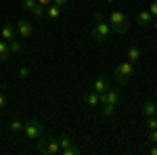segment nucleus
Masks as SVG:
<instances>
[{
	"label": "nucleus",
	"instance_id": "10",
	"mask_svg": "<svg viewBox=\"0 0 157 155\" xmlns=\"http://www.w3.org/2000/svg\"><path fill=\"white\" fill-rule=\"evenodd\" d=\"M44 17L50 19V21H57L61 17V6H57L55 2H50L48 6H44Z\"/></svg>",
	"mask_w": 157,
	"mask_h": 155
},
{
	"label": "nucleus",
	"instance_id": "26",
	"mask_svg": "<svg viewBox=\"0 0 157 155\" xmlns=\"http://www.w3.org/2000/svg\"><path fill=\"white\" fill-rule=\"evenodd\" d=\"M52 2H55L57 6H61V9H63V6H67V0H52Z\"/></svg>",
	"mask_w": 157,
	"mask_h": 155
},
{
	"label": "nucleus",
	"instance_id": "22",
	"mask_svg": "<svg viewBox=\"0 0 157 155\" xmlns=\"http://www.w3.org/2000/svg\"><path fill=\"white\" fill-rule=\"evenodd\" d=\"M147 128H149V130H157V115L147 118Z\"/></svg>",
	"mask_w": 157,
	"mask_h": 155
},
{
	"label": "nucleus",
	"instance_id": "15",
	"mask_svg": "<svg viewBox=\"0 0 157 155\" xmlns=\"http://www.w3.org/2000/svg\"><path fill=\"white\" fill-rule=\"evenodd\" d=\"M140 55H143V52H140L138 46H128V50H126V59L132 61V63H136V61L140 59Z\"/></svg>",
	"mask_w": 157,
	"mask_h": 155
},
{
	"label": "nucleus",
	"instance_id": "12",
	"mask_svg": "<svg viewBox=\"0 0 157 155\" xmlns=\"http://www.w3.org/2000/svg\"><path fill=\"white\" fill-rule=\"evenodd\" d=\"M0 38L2 40H15L17 38V27L15 25H11V23H6V25H2V29H0Z\"/></svg>",
	"mask_w": 157,
	"mask_h": 155
},
{
	"label": "nucleus",
	"instance_id": "27",
	"mask_svg": "<svg viewBox=\"0 0 157 155\" xmlns=\"http://www.w3.org/2000/svg\"><path fill=\"white\" fill-rule=\"evenodd\" d=\"M38 2H40L42 6H48V4H50V2H52V0H38Z\"/></svg>",
	"mask_w": 157,
	"mask_h": 155
},
{
	"label": "nucleus",
	"instance_id": "7",
	"mask_svg": "<svg viewBox=\"0 0 157 155\" xmlns=\"http://www.w3.org/2000/svg\"><path fill=\"white\" fill-rule=\"evenodd\" d=\"M21 6H23L29 15H34L36 19H42V17H44V6H42L38 0H21Z\"/></svg>",
	"mask_w": 157,
	"mask_h": 155
},
{
	"label": "nucleus",
	"instance_id": "9",
	"mask_svg": "<svg viewBox=\"0 0 157 155\" xmlns=\"http://www.w3.org/2000/svg\"><path fill=\"white\" fill-rule=\"evenodd\" d=\"M107 88H109V80H107V76H98L97 80L92 82V90H94V92H98V95L107 92Z\"/></svg>",
	"mask_w": 157,
	"mask_h": 155
},
{
	"label": "nucleus",
	"instance_id": "18",
	"mask_svg": "<svg viewBox=\"0 0 157 155\" xmlns=\"http://www.w3.org/2000/svg\"><path fill=\"white\" fill-rule=\"evenodd\" d=\"M80 153H82V149H80L78 145H69L67 149L61 151V155H80Z\"/></svg>",
	"mask_w": 157,
	"mask_h": 155
},
{
	"label": "nucleus",
	"instance_id": "6",
	"mask_svg": "<svg viewBox=\"0 0 157 155\" xmlns=\"http://www.w3.org/2000/svg\"><path fill=\"white\" fill-rule=\"evenodd\" d=\"M23 134L27 141H38L40 136H44V124H40L38 119H27L23 122Z\"/></svg>",
	"mask_w": 157,
	"mask_h": 155
},
{
	"label": "nucleus",
	"instance_id": "13",
	"mask_svg": "<svg viewBox=\"0 0 157 155\" xmlns=\"http://www.w3.org/2000/svg\"><path fill=\"white\" fill-rule=\"evenodd\" d=\"M84 103L88 105V107H98V105H101V95L90 88V90L84 95Z\"/></svg>",
	"mask_w": 157,
	"mask_h": 155
},
{
	"label": "nucleus",
	"instance_id": "4",
	"mask_svg": "<svg viewBox=\"0 0 157 155\" xmlns=\"http://www.w3.org/2000/svg\"><path fill=\"white\" fill-rule=\"evenodd\" d=\"M132 76H134V65H132V61H128V59L121 61V63H117V67L113 69V80H115L117 86L128 84Z\"/></svg>",
	"mask_w": 157,
	"mask_h": 155
},
{
	"label": "nucleus",
	"instance_id": "3",
	"mask_svg": "<svg viewBox=\"0 0 157 155\" xmlns=\"http://www.w3.org/2000/svg\"><path fill=\"white\" fill-rule=\"evenodd\" d=\"M117 103H120V90L117 88H111L109 86L107 92L101 95V107H103V115L105 118H111L117 109Z\"/></svg>",
	"mask_w": 157,
	"mask_h": 155
},
{
	"label": "nucleus",
	"instance_id": "24",
	"mask_svg": "<svg viewBox=\"0 0 157 155\" xmlns=\"http://www.w3.org/2000/svg\"><path fill=\"white\" fill-rule=\"evenodd\" d=\"M149 141L151 145H157V130H149Z\"/></svg>",
	"mask_w": 157,
	"mask_h": 155
},
{
	"label": "nucleus",
	"instance_id": "11",
	"mask_svg": "<svg viewBox=\"0 0 157 155\" xmlns=\"http://www.w3.org/2000/svg\"><path fill=\"white\" fill-rule=\"evenodd\" d=\"M151 21H153V15L149 13V9L138 11V15H136V23L140 25V27H149V25H151Z\"/></svg>",
	"mask_w": 157,
	"mask_h": 155
},
{
	"label": "nucleus",
	"instance_id": "30",
	"mask_svg": "<svg viewBox=\"0 0 157 155\" xmlns=\"http://www.w3.org/2000/svg\"><path fill=\"white\" fill-rule=\"evenodd\" d=\"M0 88H2V82H0Z\"/></svg>",
	"mask_w": 157,
	"mask_h": 155
},
{
	"label": "nucleus",
	"instance_id": "19",
	"mask_svg": "<svg viewBox=\"0 0 157 155\" xmlns=\"http://www.w3.org/2000/svg\"><path fill=\"white\" fill-rule=\"evenodd\" d=\"M57 141H59L61 151H63V149H67L69 145H73V138H71V136H67V134H65V136H61V138H57Z\"/></svg>",
	"mask_w": 157,
	"mask_h": 155
},
{
	"label": "nucleus",
	"instance_id": "20",
	"mask_svg": "<svg viewBox=\"0 0 157 155\" xmlns=\"http://www.w3.org/2000/svg\"><path fill=\"white\" fill-rule=\"evenodd\" d=\"M9 48H11V55H15V52H21V42L15 38V40H9Z\"/></svg>",
	"mask_w": 157,
	"mask_h": 155
},
{
	"label": "nucleus",
	"instance_id": "29",
	"mask_svg": "<svg viewBox=\"0 0 157 155\" xmlns=\"http://www.w3.org/2000/svg\"><path fill=\"white\" fill-rule=\"evenodd\" d=\"M151 27H153V29L157 32V19H153V21H151Z\"/></svg>",
	"mask_w": 157,
	"mask_h": 155
},
{
	"label": "nucleus",
	"instance_id": "5",
	"mask_svg": "<svg viewBox=\"0 0 157 155\" xmlns=\"http://www.w3.org/2000/svg\"><path fill=\"white\" fill-rule=\"evenodd\" d=\"M38 153L42 155H61V147L57 138H48V136H40L38 138Z\"/></svg>",
	"mask_w": 157,
	"mask_h": 155
},
{
	"label": "nucleus",
	"instance_id": "8",
	"mask_svg": "<svg viewBox=\"0 0 157 155\" xmlns=\"http://www.w3.org/2000/svg\"><path fill=\"white\" fill-rule=\"evenodd\" d=\"M15 27H17V34H19L21 38H29L32 34H34V25L29 23L27 19H19Z\"/></svg>",
	"mask_w": 157,
	"mask_h": 155
},
{
	"label": "nucleus",
	"instance_id": "23",
	"mask_svg": "<svg viewBox=\"0 0 157 155\" xmlns=\"http://www.w3.org/2000/svg\"><path fill=\"white\" fill-rule=\"evenodd\" d=\"M149 13L153 15V19H157V0H151V9H149Z\"/></svg>",
	"mask_w": 157,
	"mask_h": 155
},
{
	"label": "nucleus",
	"instance_id": "28",
	"mask_svg": "<svg viewBox=\"0 0 157 155\" xmlns=\"http://www.w3.org/2000/svg\"><path fill=\"white\" fill-rule=\"evenodd\" d=\"M151 155H157V145H153V147H151Z\"/></svg>",
	"mask_w": 157,
	"mask_h": 155
},
{
	"label": "nucleus",
	"instance_id": "21",
	"mask_svg": "<svg viewBox=\"0 0 157 155\" xmlns=\"http://www.w3.org/2000/svg\"><path fill=\"white\" fill-rule=\"evenodd\" d=\"M17 73H19V78H21V80H27V78H29V73H32V67H29V65H21Z\"/></svg>",
	"mask_w": 157,
	"mask_h": 155
},
{
	"label": "nucleus",
	"instance_id": "14",
	"mask_svg": "<svg viewBox=\"0 0 157 155\" xmlns=\"http://www.w3.org/2000/svg\"><path fill=\"white\" fill-rule=\"evenodd\" d=\"M143 113H145V118L157 115V103L155 101H145V103H143Z\"/></svg>",
	"mask_w": 157,
	"mask_h": 155
},
{
	"label": "nucleus",
	"instance_id": "16",
	"mask_svg": "<svg viewBox=\"0 0 157 155\" xmlns=\"http://www.w3.org/2000/svg\"><path fill=\"white\" fill-rule=\"evenodd\" d=\"M11 57V48H9V42L0 38V61H6Z\"/></svg>",
	"mask_w": 157,
	"mask_h": 155
},
{
	"label": "nucleus",
	"instance_id": "17",
	"mask_svg": "<svg viewBox=\"0 0 157 155\" xmlns=\"http://www.w3.org/2000/svg\"><path fill=\"white\" fill-rule=\"evenodd\" d=\"M9 130L13 134H19V132H23V122L21 119H13L11 124H9Z\"/></svg>",
	"mask_w": 157,
	"mask_h": 155
},
{
	"label": "nucleus",
	"instance_id": "1",
	"mask_svg": "<svg viewBox=\"0 0 157 155\" xmlns=\"http://www.w3.org/2000/svg\"><path fill=\"white\" fill-rule=\"evenodd\" d=\"M94 27H92V40H97V42H109L111 36H113V29H111V25H109L107 17L103 15L101 11L94 13Z\"/></svg>",
	"mask_w": 157,
	"mask_h": 155
},
{
	"label": "nucleus",
	"instance_id": "25",
	"mask_svg": "<svg viewBox=\"0 0 157 155\" xmlns=\"http://www.w3.org/2000/svg\"><path fill=\"white\" fill-rule=\"evenodd\" d=\"M4 107H6V96H4L2 92H0V111H2Z\"/></svg>",
	"mask_w": 157,
	"mask_h": 155
},
{
	"label": "nucleus",
	"instance_id": "2",
	"mask_svg": "<svg viewBox=\"0 0 157 155\" xmlns=\"http://www.w3.org/2000/svg\"><path fill=\"white\" fill-rule=\"evenodd\" d=\"M107 21H109V25H111V29H113V34H126L128 29H130V17L126 15L124 11H111L107 15Z\"/></svg>",
	"mask_w": 157,
	"mask_h": 155
}]
</instances>
